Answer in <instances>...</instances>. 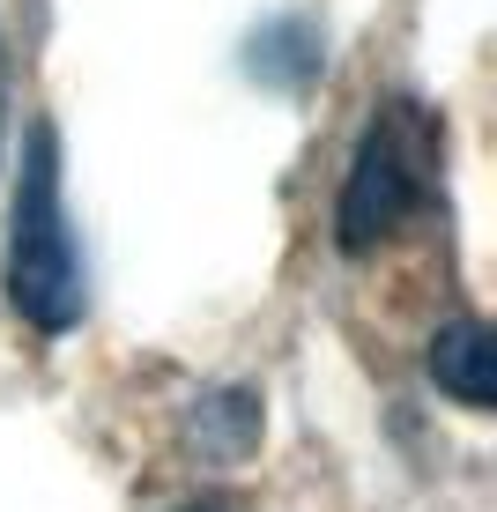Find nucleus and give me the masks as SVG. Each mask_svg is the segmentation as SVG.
Here are the masks:
<instances>
[{"instance_id":"obj_3","label":"nucleus","mask_w":497,"mask_h":512,"mask_svg":"<svg viewBox=\"0 0 497 512\" xmlns=\"http://www.w3.org/2000/svg\"><path fill=\"white\" fill-rule=\"evenodd\" d=\"M431 379L446 386L460 409H490L497 401V364H490V327L483 320H446L431 342Z\"/></svg>"},{"instance_id":"obj_2","label":"nucleus","mask_w":497,"mask_h":512,"mask_svg":"<svg viewBox=\"0 0 497 512\" xmlns=\"http://www.w3.org/2000/svg\"><path fill=\"white\" fill-rule=\"evenodd\" d=\"M423 193H431V127H423L416 104H394V112H379L364 127L357 164H349L342 201H334L342 253H379L423 208Z\"/></svg>"},{"instance_id":"obj_1","label":"nucleus","mask_w":497,"mask_h":512,"mask_svg":"<svg viewBox=\"0 0 497 512\" xmlns=\"http://www.w3.org/2000/svg\"><path fill=\"white\" fill-rule=\"evenodd\" d=\"M8 305L23 312L38 334L82 327V245L67 231V193H60V134L30 127L23 141V171H15V208H8Z\"/></svg>"},{"instance_id":"obj_4","label":"nucleus","mask_w":497,"mask_h":512,"mask_svg":"<svg viewBox=\"0 0 497 512\" xmlns=\"http://www.w3.org/2000/svg\"><path fill=\"white\" fill-rule=\"evenodd\" d=\"M253 438H260V401L245 386H216L193 409V453H208V461H245Z\"/></svg>"},{"instance_id":"obj_5","label":"nucleus","mask_w":497,"mask_h":512,"mask_svg":"<svg viewBox=\"0 0 497 512\" xmlns=\"http://www.w3.org/2000/svg\"><path fill=\"white\" fill-rule=\"evenodd\" d=\"M0 134H8V52H0Z\"/></svg>"}]
</instances>
